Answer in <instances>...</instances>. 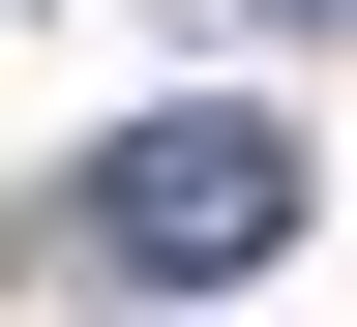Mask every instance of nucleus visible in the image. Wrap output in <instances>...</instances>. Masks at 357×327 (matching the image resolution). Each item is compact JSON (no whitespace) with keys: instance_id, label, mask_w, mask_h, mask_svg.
Returning <instances> with one entry per match:
<instances>
[{"instance_id":"f257e3e1","label":"nucleus","mask_w":357,"mask_h":327,"mask_svg":"<svg viewBox=\"0 0 357 327\" xmlns=\"http://www.w3.org/2000/svg\"><path fill=\"white\" fill-rule=\"evenodd\" d=\"M298 208H328V149H298L268 89H178V119L89 149V268H119V298H208V268H268Z\"/></svg>"}]
</instances>
